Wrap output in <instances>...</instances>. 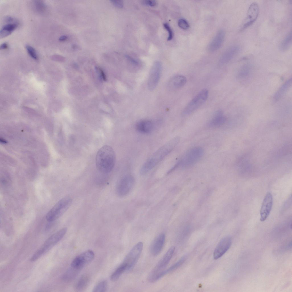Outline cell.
Here are the masks:
<instances>
[{
    "label": "cell",
    "instance_id": "1",
    "mask_svg": "<svg viewBox=\"0 0 292 292\" xmlns=\"http://www.w3.org/2000/svg\"><path fill=\"white\" fill-rule=\"evenodd\" d=\"M180 140V137L177 136L160 147L143 164L140 169V173L145 175L154 168L174 149Z\"/></svg>",
    "mask_w": 292,
    "mask_h": 292
},
{
    "label": "cell",
    "instance_id": "2",
    "mask_svg": "<svg viewBox=\"0 0 292 292\" xmlns=\"http://www.w3.org/2000/svg\"><path fill=\"white\" fill-rule=\"evenodd\" d=\"M115 155L109 145L103 146L98 150L96 157V165L101 172L107 173L113 169L115 161Z\"/></svg>",
    "mask_w": 292,
    "mask_h": 292
},
{
    "label": "cell",
    "instance_id": "3",
    "mask_svg": "<svg viewBox=\"0 0 292 292\" xmlns=\"http://www.w3.org/2000/svg\"><path fill=\"white\" fill-rule=\"evenodd\" d=\"M72 200L69 197H64L57 202L46 215L48 222H53L62 216L70 206Z\"/></svg>",
    "mask_w": 292,
    "mask_h": 292
},
{
    "label": "cell",
    "instance_id": "4",
    "mask_svg": "<svg viewBox=\"0 0 292 292\" xmlns=\"http://www.w3.org/2000/svg\"><path fill=\"white\" fill-rule=\"evenodd\" d=\"M203 154V150L200 147L191 149L177 162L179 167L187 168L193 166L200 159Z\"/></svg>",
    "mask_w": 292,
    "mask_h": 292
},
{
    "label": "cell",
    "instance_id": "5",
    "mask_svg": "<svg viewBox=\"0 0 292 292\" xmlns=\"http://www.w3.org/2000/svg\"><path fill=\"white\" fill-rule=\"evenodd\" d=\"M208 96V92L207 89L201 90L186 106L182 112V116H187L197 110L206 102Z\"/></svg>",
    "mask_w": 292,
    "mask_h": 292
},
{
    "label": "cell",
    "instance_id": "6",
    "mask_svg": "<svg viewBox=\"0 0 292 292\" xmlns=\"http://www.w3.org/2000/svg\"><path fill=\"white\" fill-rule=\"evenodd\" d=\"M175 248L172 246L159 261L155 267L150 272L148 276V280L151 282L156 281L158 275L163 271L164 269L168 264L171 259L175 251Z\"/></svg>",
    "mask_w": 292,
    "mask_h": 292
},
{
    "label": "cell",
    "instance_id": "7",
    "mask_svg": "<svg viewBox=\"0 0 292 292\" xmlns=\"http://www.w3.org/2000/svg\"><path fill=\"white\" fill-rule=\"evenodd\" d=\"M143 247V243L139 242L127 254L122 263L126 266V271H130L134 267L141 255Z\"/></svg>",
    "mask_w": 292,
    "mask_h": 292
},
{
    "label": "cell",
    "instance_id": "8",
    "mask_svg": "<svg viewBox=\"0 0 292 292\" xmlns=\"http://www.w3.org/2000/svg\"><path fill=\"white\" fill-rule=\"evenodd\" d=\"M135 184L134 177L130 175L123 177L119 181L116 188V192L118 195L124 196L127 195L131 190Z\"/></svg>",
    "mask_w": 292,
    "mask_h": 292
},
{
    "label": "cell",
    "instance_id": "9",
    "mask_svg": "<svg viewBox=\"0 0 292 292\" xmlns=\"http://www.w3.org/2000/svg\"><path fill=\"white\" fill-rule=\"evenodd\" d=\"M161 63L159 61L155 62L151 69L148 78V87L152 91L156 88L159 82L162 70Z\"/></svg>",
    "mask_w": 292,
    "mask_h": 292
},
{
    "label": "cell",
    "instance_id": "10",
    "mask_svg": "<svg viewBox=\"0 0 292 292\" xmlns=\"http://www.w3.org/2000/svg\"><path fill=\"white\" fill-rule=\"evenodd\" d=\"M94 252L88 250L76 256L71 263L72 268L79 270L92 261L94 257Z\"/></svg>",
    "mask_w": 292,
    "mask_h": 292
},
{
    "label": "cell",
    "instance_id": "11",
    "mask_svg": "<svg viewBox=\"0 0 292 292\" xmlns=\"http://www.w3.org/2000/svg\"><path fill=\"white\" fill-rule=\"evenodd\" d=\"M259 8L258 4L252 3L248 9L246 17L242 23V30L245 29L253 24L256 20L259 14Z\"/></svg>",
    "mask_w": 292,
    "mask_h": 292
},
{
    "label": "cell",
    "instance_id": "12",
    "mask_svg": "<svg viewBox=\"0 0 292 292\" xmlns=\"http://www.w3.org/2000/svg\"><path fill=\"white\" fill-rule=\"evenodd\" d=\"M67 229V228L64 227L53 234L45 241L42 247L48 252L63 238Z\"/></svg>",
    "mask_w": 292,
    "mask_h": 292
},
{
    "label": "cell",
    "instance_id": "13",
    "mask_svg": "<svg viewBox=\"0 0 292 292\" xmlns=\"http://www.w3.org/2000/svg\"><path fill=\"white\" fill-rule=\"evenodd\" d=\"M231 243L232 239L230 237H226L221 239L214 250V259H217L224 255L229 249Z\"/></svg>",
    "mask_w": 292,
    "mask_h": 292
},
{
    "label": "cell",
    "instance_id": "14",
    "mask_svg": "<svg viewBox=\"0 0 292 292\" xmlns=\"http://www.w3.org/2000/svg\"><path fill=\"white\" fill-rule=\"evenodd\" d=\"M273 203L272 194L270 192H268L263 199L260 210L261 221H265L269 216L271 209Z\"/></svg>",
    "mask_w": 292,
    "mask_h": 292
},
{
    "label": "cell",
    "instance_id": "15",
    "mask_svg": "<svg viewBox=\"0 0 292 292\" xmlns=\"http://www.w3.org/2000/svg\"><path fill=\"white\" fill-rule=\"evenodd\" d=\"M240 50V46L238 45H232L226 50L219 59L218 64L222 66L231 60Z\"/></svg>",
    "mask_w": 292,
    "mask_h": 292
},
{
    "label": "cell",
    "instance_id": "16",
    "mask_svg": "<svg viewBox=\"0 0 292 292\" xmlns=\"http://www.w3.org/2000/svg\"><path fill=\"white\" fill-rule=\"evenodd\" d=\"M165 238V234L163 233L159 234L154 240L150 248L152 255L156 256L160 253L164 245Z\"/></svg>",
    "mask_w": 292,
    "mask_h": 292
},
{
    "label": "cell",
    "instance_id": "17",
    "mask_svg": "<svg viewBox=\"0 0 292 292\" xmlns=\"http://www.w3.org/2000/svg\"><path fill=\"white\" fill-rule=\"evenodd\" d=\"M225 36V33L223 30L218 31L209 45V50L214 52L222 46Z\"/></svg>",
    "mask_w": 292,
    "mask_h": 292
},
{
    "label": "cell",
    "instance_id": "18",
    "mask_svg": "<svg viewBox=\"0 0 292 292\" xmlns=\"http://www.w3.org/2000/svg\"><path fill=\"white\" fill-rule=\"evenodd\" d=\"M226 121V118L220 110L217 111L209 121V127L211 128H217L223 125Z\"/></svg>",
    "mask_w": 292,
    "mask_h": 292
},
{
    "label": "cell",
    "instance_id": "19",
    "mask_svg": "<svg viewBox=\"0 0 292 292\" xmlns=\"http://www.w3.org/2000/svg\"><path fill=\"white\" fill-rule=\"evenodd\" d=\"M187 81L186 77L182 75L175 76L170 80L169 86L172 89H177L183 87Z\"/></svg>",
    "mask_w": 292,
    "mask_h": 292
},
{
    "label": "cell",
    "instance_id": "20",
    "mask_svg": "<svg viewBox=\"0 0 292 292\" xmlns=\"http://www.w3.org/2000/svg\"><path fill=\"white\" fill-rule=\"evenodd\" d=\"M153 124L148 120H142L138 122L136 125V128L139 132L143 133H148L152 130Z\"/></svg>",
    "mask_w": 292,
    "mask_h": 292
},
{
    "label": "cell",
    "instance_id": "21",
    "mask_svg": "<svg viewBox=\"0 0 292 292\" xmlns=\"http://www.w3.org/2000/svg\"><path fill=\"white\" fill-rule=\"evenodd\" d=\"M18 22L7 23L3 26L0 31V38H3L11 35L17 27Z\"/></svg>",
    "mask_w": 292,
    "mask_h": 292
},
{
    "label": "cell",
    "instance_id": "22",
    "mask_svg": "<svg viewBox=\"0 0 292 292\" xmlns=\"http://www.w3.org/2000/svg\"><path fill=\"white\" fill-rule=\"evenodd\" d=\"M187 257V255H186L183 256L177 262L172 265L168 269L163 270L159 273L157 277L156 281L166 274L171 272L178 269L185 261Z\"/></svg>",
    "mask_w": 292,
    "mask_h": 292
},
{
    "label": "cell",
    "instance_id": "23",
    "mask_svg": "<svg viewBox=\"0 0 292 292\" xmlns=\"http://www.w3.org/2000/svg\"><path fill=\"white\" fill-rule=\"evenodd\" d=\"M292 84L291 78L287 80L279 89L275 94L273 98L274 101L279 100L287 92Z\"/></svg>",
    "mask_w": 292,
    "mask_h": 292
},
{
    "label": "cell",
    "instance_id": "24",
    "mask_svg": "<svg viewBox=\"0 0 292 292\" xmlns=\"http://www.w3.org/2000/svg\"><path fill=\"white\" fill-rule=\"evenodd\" d=\"M252 70V65L250 64H246L242 65L238 70L237 77L240 79H244L249 76Z\"/></svg>",
    "mask_w": 292,
    "mask_h": 292
},
{
    "label": "cell",
    "instance_id": "25",
    "mask_svg": "<svg viewBox=\"0 0 292 292\" xmlns=\"http://www.w3.org/2000/svg\"><path fill=\"white\" fill-rule=\"evenodd\" d=\"M292 34L291 32L283 39L281 42L279 46L280 50L282 51H285L290 48L291 44Z\"/></svg>",
    "mask_w": 292,
    "mask_h": 292
},
{
    "label": "cell",
    "instance_id": "26",
    "mask_svg": "<svg viewBox=\"0 0 292 292\" xmlns=\"http://www.w3.org/2000/svg\"><path fill=\"white\" fill-rule=\"evenodd\" d=\"M126 266L122 263L111 275L110 280L112 281L117 280L122 273L126 271Z\"/></svg>",
    "mask_w": 292,
    "mask_h": 292
},
{
    "label": "cell",
    "instance_id": "27",
    "mask_svg": "<svg viewBox=\"0 0 292 292\" xmlns=\"http://www.w3.org/2000/svg\"><path fill=\"white\" fill-rule=\"evenodd\" d=\"M33 3L34 9L37 12L42 13H44L46 11V6L43 1H34Z\"/></svg>",
    "mask_w": 292,
    "mask_h": 292
},
{
    "label": "cell",
    "instance_id": "28",
    "mask_svg": "<svg viewBox=\"0 0 292 292\" xmlns=\"http://www.w3.org/2000/svg\"><path fill=\"white\" fill-rule=\"evenodd\" d=\"M89 281V278L87 276L83 275L77 282L76 285V288L78 290L84 289L87 285Z\"/></svg>",
    "mask_w": 292,
    "mask_h": 292
},
{
    "label": "cell",
    "instance_id": "29",
    "mask_svg": "<svg viewBox=\"0 0 292 292\" xmlns=\"http://www.w3.org/2000/svg\"><path fill=\"white\" fill-rule=\"evenodd\" d=\"M108 283L106 280H103L98 283L94 287L93 292H103L106 291L107 289Z\"/></svg>",
    "mask_w": 292,
    "mask_h": 292
},
{
    "label": "cell",
    "instance_id": "30",
    "mask_svg": "<svg viewBox=\"0 0 292 292\" xmlns=\"http://www.w3.org/2000/svg\"><path fill=\"white\" fill-rule=\"evenodd\" d=\"M25 47L26 50L29 56L34 60H38V56L35 49L29 44H26Z\"/></svg>",
    "mask_w": 292,
    "mask_h": 292
},
{
    "label": "cell",
    "instance_id": "31",
    "mask_svg": "<svg viewBox=\"0 0 292 292\" xmlns=\"http://www.w3.org/2000/svg\"><path fill=\"white\" fill-rule=\"evenodd\" d=\"M46 252L45 249L42 247L34 254L30 259V261L34 262L36 261Z\"/></svg>",
    "mask_w": 292,
    "mask_h": 292
},
{
    "label": "cell",
    "instance_id": "32",
    "mask_svg": "<svg viewBox=\"0 0 292 292\" xmlns=\"http://www.w3.org/2000/svg\"><path fill=\"white\" fill-rule=\"evenodd\" d=\"M77 270L72 268L68 269L63 275L62 279L64 280H68L73 277L75 273V271Z\"/></svg>",
    "mask_w": 292,
    "mask_h": 292
},
{
    "label": "cell",
    "instance_id": "33",
    "mask_svg": "<svg viewBox=\"0 0 292 292\" xmlns=\"http://www.w3.org/2000/svg\"><path fill=\"white\" fill-rule=\"evenodd\" d=\"M178 25L179 27L183 29H187L189 27L188 22L184 19H180L178 21Z\"/></svg>",
    "mask_w": 292,
    "mask_h": 292
},
{
    "label": "cell",
    "instance_id": "34",
    "mask_svg": "<svg viewBox=\"0 0 292 292\" xmlns=\"http://www.w3.org/2000/svg\"><path fill=\"white\" fill-rule=\"evenodd\" d=\"M163 26L168 31L169 36L167 38L168 40H170L172 39L173 36V31L169 24L167 23H164Z\"/></svg>",
    "mask_w": 292,
    "mask_h": 292
},
{
    "label": "cell",
    "instance_id": "35",
    "mask_svg": "<svg viewBox=\"0 0 292 292\" xmlns=\"http://www.w3.org/2000/svg\"><path fill=\"white\" fill-rule=\"evenodd\" d=\"M111 3L116 7L121 8L123 6V3L122 1L120 0H110Z\"/></svg>",
    "mask_w": 292,
    "mask_h": 292
},
{
    "label": "cell",
    "instance_id": "36",
    "mask_svg": "<svg viewBox=\"0 0 292 292\" xmlns=\"http://www.w3.org/2000/svg\"><path fill=\"white\" fill-rule=\"evenodd\" d=\"M144 4L151 7H153L157 5V2L155 0H144L143 1Z\"/></svg>",
    "mask_w": 292,
    "mask_h": 292
},
{
    "label": "cell",
    "instance_id": "37",
    "mask_svg": "<svg viewBox=\"0 0 292 292\" xmlns=\"http://www.w3.org/2000/svg\"><path fill=\"white\" fill-rule=\"evenodd\" d=\"M4 21L7 23H14L18 22L16 19L11 16H7L5 18Z\"/></svg>",
    "mask_w": 292,
    "mask_h": 292
},
{
    "label": "cell",
    "instance_id": "38",
    "mask_svg": "<svg viewBox=\"0 0 292 292\" xmlns=\"http://www.w3.org/2000/svg\"><path fill=\"white\" fill-rule=\"evenodd\" d=\"M52 58L55 60L58 61H62L64 59L63 57L57 54H54L52 56Z\"/></svg>",
    "mask_w": 292,
    "mask_h": 292
},
{
    "label": "cell",
    "instance_id": "39",
    "mask_svg": "<svg viewBox=\"0 0 292 292\" xmlns=\"http://www.w3.org/2000/svg\"><path fill=\"white\" fill-rule=\"evenodd\" d=\"M8 47V44L7 42H4L2 43L0 45V49L1 50L7 49Z\"/></svg>",
    "mask_w": 292,
    "mask_h": 292
},
{
    "label": "cell",
    "instance_id": "40",
    "mask_svg": "<svg viewBox=\"0 0 292 292\" xmlns=\"http://www.w3.org/2000/svg\"><path fill=\"white\" fill-rule=\"evenodd\" d=\"M68 38V36L67 35H62L59 37L58 40L60 42H64L67 40Z\"/></svg>",
    "mask_w": 292,
    "mask_h": 292
},
{
    "label": "cell",
    "instance_id": "41",
    "mask_svg": "<svg viewBox=\"0 0 292 292\" xmlns=\"http://www.w3.org/2000/svg\"><path fill=\"white\" fill-rule=\"evenodd\" d=\"M72 48L74 50H77L78 48V47L76 45L74 44L72 46Z\"/></svg>",
    "mask_w": 292,
    "mask_h": 292
}]
</instances>
